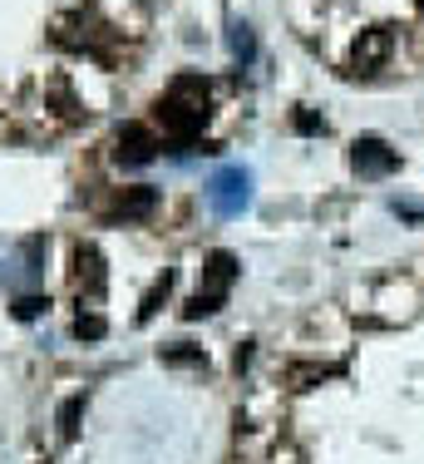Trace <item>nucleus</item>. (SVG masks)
Here are the masks:
<instances>
[{"instance_id": "obj_9", "label": "nucleus", "mask_w": 424, "mask_h": 464, "mask_svg": "<svg viewBox=\"0 0 424 464\" xmlns=\"http://www.w3.org/2000/svg\"><path fill=\"white\" fill-rule=\"evenodd\" d=\"M79 276H89V292H99V286H104V267H99L94 247H79Z\"/></svg>"}, {"instance_id": "obj_4", "label": "nucleus", "mask_w": 424, "mask_h": 464, "mask_svg": "<svg viewBox=\"0 0 424 464\" xmlns=\"http://www.w3.org/2000/svg\"><path fill=\"white\" fill-rule=\"evenodd\" d=\"M212 203H217V213H237V207L247 203V173L242 168H227L222 178L212 183Z\"/></svg>"}, {"instance_id": "obj_6", "label": "nucleus", "mask_w": 424, "mask_h": 464, "mask_svg": "<svg viewBox=\"0 0 424 464\" xmlns=\"http://www.w3.org/2000/svg\"><path fill=\"white\" fill-rule=\"evenodd\" d=\"M385 55H390V35L370 30V35H360V45H355V69H360V74H370Z\"/></svg>"}, {"instance_id": "obj_3", "label": "nucleus", "mask_w": 424, "mask_h": 464, "mask_svg": "<svg viewBox=\"0 0 424 464\" xmlns=\"http://www.w3.org/2000/svg\"><path fill=\"white\" fill-rule=\"evenodd\" d=\"M350 163H355V173H360V178L394 173V153L380 144V138H360V144H355V153H350Z\"/></svg>"}, {"instance_id": "obj_1", "label": "nucleus", "mask_w": 424, "mask_h": 464, "mask_svg": "<svg viewBox=\"0 0 424 464\" xmlns=\"http://www.w3.org/2000/svg\"><path fill=\"white\" fill-rule=\"evenodd\" d=\"M158 118H163V128L177 138V144H187L193 134H203V118H207V104H187L177 89H168V99L158 104Z\"/></svg>"}, {"instance_id": "obj_14", "label": "nucleus", "mask_w": 424, "mask_h": 464, "mask_svg": "<svg viewBox=\"0 0 424 464\" xmlns=\"http://www.w3.org/2000/svg\"><path fill=\"white\" fill-rule=\"evenodd\" d=\"M291 128H296V134H325V118L311 114V109H301V114L291 118Z\"/></svg>"}, {"instance_id": "obj_5", "label": "nucleus", "mask_w": 424, "mask_h": 464, "mask_svg": "<svg viewBox=\"0 0 424 464\" xmlns=\"http://www.w3.org/2000/svg\"><path fill=\"white\" fill-rule=\"evenodd\" d=\"M232 276H237V257L232 252H212L207 267H203V292L227 296V282H232Z\"/></svg>"}, {"instance_id": "obj_15", "label": "nucleus", "mask_w": 424, "mask_h": 464, "mask_svg": "<svg viewBox=\"0 0 424 464\" xmlns=\"http://www.w3.org/2000/svg\"><path fill=\"white\" fill-rule=\"evenodd\" d=\"M74 331H79V336H89V341H99V336H104V316H79Z\"/></svg>"}, {"instance_id": "obj_8", "label": "nucleus", "mask_w": 424, "mask_h": 464, "mask_svg": "<svg viewBox=\"0 0 424 464\" xmlns=\"http://www.w3.org/2000/svg\"><path fill=\"white\" fill-rule=\"evenodd\" d=\"M79 415H84V395H69V400L59 405V440H74Z\"/></svg>"}, {"instance_id": "obj_12", "label": "nucleus", "mask_w": 424, "mask_h": 464, "mask_svg": "<svg viewBox=\"0 0 424 464\" xmlns=\"http://www.w3.org/2000/svg\"><path fill=\"white\" fill-rule=\"evenodd\" d=\"M217 306H222V296H212V292H197L193 302L183 306V316H193V321H197V316H212Z\"/></svg>"}, {"instance_id": "obj_16", "label": "nucleus", "mask_w": 424, "mask_h": 464, "mask_svg": "<svg viewBox=\"0 0 424 464\" xmlns=\"http://www.w3.org/2000/svg\"><path fill=\"white\" fill-rule=\"evenodd\" d=\"M39 311H45V302H39V296H20V302H15V316H20V321H35Z\"/></svg>"}, {"instance_id": "obj_7", "label": "nucleus", "mask_w": 424, "mask_h": 464, "mask_svg": "<svg viewBox=\"0 0 424 464\" xmlns=\"http://www.w3.org/2000/svg\"><path fill=\"white\" fill-rule=\"evenodd\" d=\"M153 203H158V193H153V188H128V193L118 197V207H114V213H118V217H143Z\"/></svg>"}, {"instance_id": "obj_13", "label": "nucleus", "mask_w": 424, "mask_h": 464, "mask_svg": "<svg viewBox=\"0 0 424 464\" xmlns=\"http://www.w3.org/2000/svg\"><path fill=\"white\" fill-rule=\"evenodd\" d=\"M232 55L242 59V65L256 55V45H252V30H247V25H232Z\"/></svg>"}, {"instance_id": "obj_10", "label": "nucleus", "mask_w": 424, "mask_h": 464, "mask_svg": "<svg viewBox=\"0 0 424 464\" xmlns=\"http://www.w3.org/2000/svg\"><path fill=\"white\" fill-rule=\"evenodd\" d=\"M163 361L168 365H207V355L193 351V346H163Z\"/></svg>"}, {"instance_id": "obj_2", "label": "nucleus", "mask_w": 424, "mask_h": 464, "mask_svg": "<svg viewBox=\"0 0 424 464\" xmlns=\"http://www.w3.org/2000/svg\"><path fill=\"white\" fill-rule=\"evenodd\" d=\"M153 158H158V138L148 134L143 124H124V128H118V163L143 168V163H153Z\"/></svg>"}, {"instance_id": "obj_11", "label": "nucleus", "mask_w": 424, "mask_h": 464, "mask_svg": "<svg viewBox=\"0 0 424 464\" xmlns=\"http://www.w3.org/2000/svg\"><path fill=\"white\" fill-rule=\"evenodd\" d=\"M168 286H173V276L163 272V282H153V292H148V296H143V306H138V321H148V316L158 311V302L168 296Z\"/></svg>"}]
</instances>
